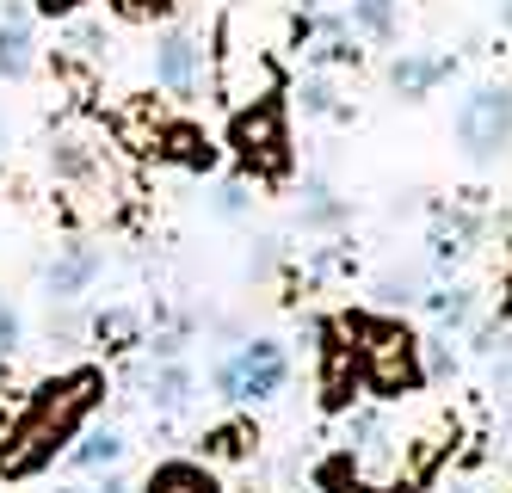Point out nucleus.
Returning <instances> with one entry per match:
<instances>
[{"instance_id":"25","label":"nucleus","mask_w":512,"mask_h":493,"mask_svg":"<svg viewBox=\"0 0 512 493\" xmlns=\"http://www.w3.org/2000/svg\"><path fill=\"white\" fill-rule=\"evenodd\" d=\"M105 493H130V487H124V481H105Z\"/></svg>"},{"instance_id":"24","label":"nucleus","mask_w":512,"mask_h":493,"mask_svg":"<svg viewBox=\"0 0 512 493\" xmlns=\"http://www.w3.org/2000/svg\"><path fill=\"white\" fill-rule=\"evenodd\" d=\"M500 25H506V31H512V0H500Z\"/></svg>"},{"instance_id":"15","label":"nucleus","mask_w":512,"mask_h":493,"mask_svg":"<svg viewBox=\"0 0 512 493\" xmlns=\"http://www.w3.org/2000/svg\"><path fill=\"white\" fill-rule=\"evenodd\" d=\"M118 450H124V438H118V432H93V438L75 450V463H87V469H105V463H118Z\"/></svg>"},{"instance_id":"9","label":"nucleus","mask_w":512,"mask_h":493,"mask_svg":"<svg viewBox=\"0 0 512 493\" xmlns=\"http://www.w3.org/2000/svg\"><path fill=\"white\" fill-rule=\"evenodd\" d=\"M93 272H99V253H93V247H68V253L50 265V296H62V302L81 296V290L93 284Z\"/></svg>"},{"instance_id":"3","label":"nucleus","mask_w":512,"mask_h":493,"mask_svg":"<svg viewBox=\"0 0 512 493\" xmlns=\"http://www.w3.org/2000/svg\"><path fill=\"white\" fill-rule=\"evenodd\" d=\"M229 142H235L241 167H253L260 179H278V173H290V124H284V105H278L272 93L235 111Z\"/></svg>"},{"instance_id":"27","label":"nucleus","mask_w":512,"mask_h":493,"mask_svg":"<svg viewBox=\"0 0 512 493\" xmlns=\"http://www.w3.org/2000/svg\"><path fill=\"white\" fill-rule=\"evenodd\" d=\"M506 309H512V302H506Z\"/></svg>"},{"instance_id":"10","label":"nucleus","mask_w":512,"mask_h":493,"mask_svg":"<svg viewBox=\"0 0 512 493\" xmlns=\"http://www.w3.org/2000/svg\"><path fill=\"white\" fill-rule=\"evenodd\" d=\"M155 142H161V155L186 161V167H210V136L198 124H167V130H155Z\"/></svg>"},{"instance_id":"2","label":"nucleus","mask_w":512,"mask_h":493,"mask_svg":"<svg viewBox=\"0 0 512 493\" xmlns=\"http://www.w3.org/2000/svg\"><path fill=\"white\" fill-rule=\"evenodd\" d=\"M352 333H358V376L377 395H408L420 383L414 339L401 333L395 321H352Z\"/></svg>"},{"instance_id":"18","label":"nucleus","mask_w":512,"mask_h":493,"mask_svg":"<svg viewBox=\"0 0 512 493\" xmlns=\"http://www.w3.org/2000/svg\"><path fill=\"white\" fill-rule=\"evenodd\" d=\"M210 450H216V457H241V450H247V432H241V426L216 432V438H210Z\"/></svg>"},{"instance_id":"26","label":"nucleus","mask_w":512,"mask_h":493,"mask_svg":"<svg viewBox=\"0 0 512 493\" xmlns=\"http://www.w3.org/2000/svg\"><path fill=\"white\" fill-rule=\"evenodd\" d=\"M303 7H321V0H303Z\"/></svg>"},{"instance_id":"6","label":"nucleus","mask_w":512,"mask_h":493,"mask_svg":"<svg viewBox=\"0 0 512 493\" xmlns=\"http://www.w3.org/2000/svg\"><path fill=\"white\" fill-rule=\"evenodd\" d=\"M198 74H204V50L192 31H167L155 44V81L167 93H198Z\"/></svg>"},{"instance_id":"4","label":"nucleus","mask_w":512,"mask_h":493,"mask_svg":"<svg viewBox=\"0 0 512 493\" xmlns=\"http://www.w3.org/2000/svg\"><path fill=\"white\" fill-rule=\"evenodd\" d=\"M457 142L469 148V161H494L500 148H512V93L506 87H475L457 118H451Z\"/></svg>"},{"instance_id":"21","label":"nucleus","mask_w":512,"mask_h":493,"mask_svg":"<svg viewBox=\"0 0 512 493\" xmlns=\"http://www.w3.org/2000/svg\"><path fill=\"white\" fill-rule=\"evenodd\" d=\"M241 204H247V192H241V185H223V210H229V216H235V210H241Z\"/></svg>"},{"instance_id":"22","label":"nucleus","mask_w":512,"mask_h":493,"mask_svg":"<svg viewBox=\"0 0 512 493\" xmlns=\"http://www.w3.org/2000/svg\"><path fill=\"white\" fill-rule=\"evenodd\" d=\"M38 7H44V13H75L81 0H38Z\"/></svg>"},{"instance_id":"12","label":"nucleus","mask_w":512,"mask_h":493,"mask_svg":"<svg viewBox=\"0 0 512 493\" xmlns=\"http://www.w3.org/2000/svg\"><path fill=\"white\" fill-rule=\"evenodd\" d=\"M149 493H216V481L204 469H192V463H167V469H155Z\"/></svg>"},{"instance_id":"17","label":"nucleus","mask_w":512,"mask_h":493,"mask_svg":"<svg viewBox=\"0 0 512 493\" xmlns=\"http://www.w3.org/2000/svg\"><path fill=\"white\" fill-rule=\"evenodd\" d=\"M19 346V315H13V302L0 296V352H13Z\"/></svg>"},{"instance_id":"8","label":"nucleus","mask_w":512,"mask_h":493,"mask_svg":"<svg viewBox=\"0 0 512 493\" xmlns=\"http://www.w3.org/2000/svg\"><path fill=\"white\" fill-rule=\"evenodd\" d=\"M445 74H451V56H420V50H408V56L389 68V81H395L401 99H426Z\"/></svg>"},{"instance_id":"14","label":"nucleus","mask_w":512,"mask_h":493,"mask_svg":"<svg viewBox=\"0 0 512 493\" xmlns=\"http://www.w3.org/2000/svg\"><path fill=\"white\" fill-rule=\"evenodd\" d=\"M149 389H155V407H179V401H186V395H192V376H186V370H179V364H161Z\"/></svg>"},{"instance_id":"19","label":"nucleus","mask_w":512,"mask_h":493,"mask_svg":"<svg viewBox=\"0 0 512 493\" xmlns=\"http://www.w3.org/2000/svg\"><path fill=\"white\" fill-rule=\"evenodd\" d=\"M303 105L309 111H334V87H327V81H303Z\"/></svg>"},{"instance_id":"13","label":"nucleus","mask_w":512,"mask_h":493,"mask_svg":"<svg viewBox=\"0 0 512 493\" xmlns=\"http://www.w3.org/2000/svg\"><path fill=\"white\" fill-rule=\"evenodd\" d=\"M395 7H401V0H352V25L364 37H389L395 31Z\"/></svg>"},{"instance_id":"23","label":"nucleus","mask_w":512,"mask_h":493,"mask_svg":"<svg viewBox=\"0 0 512 493\" xmlns=\"http://www.w3.org/2000/svg\"><path fill=\"white\" fill-rule=\"evenodd\" d=\"M130 13H155V7H167V0H124Z\"/></svg>"},{"instance_id":"11","label":"nucleus","mask_w":512,"mask_h":493,"mask_svg":"<svg viewBox=\"0 0 512 493\" xmlns=\"http://www.w3.org/2000/svg\"><path fill=\"white\" fill-rule=\"evenodd\" d=\"M352 383H358V358H352V346H327L321 401H327V407H346V401H352Z\"/></svg>"},{"instance_id":"7","label":"nucleus","mask_w":512,"mask_h":493,"mask_svg":"<svg viewBox=\"0 0 512 493\" xmlns=\"http://www.w3.org/2000/svg\"><path fill=\"white\" fill-rule=\"evenodd\" d=\"M31 62H38V37H31L25 0H0V74H7V81H25Z\"/></svg>"},{"instance_id":"16","label":"nucleus","mask_w":512,"mask_h":493,"mask_svg":"<svg viewBox=\"0 0 512 493\" xmlns=\"http://www.w3.org/2000/svg\"><path fill=\"white\" fill-rule=\"evenodd\" d=\"M99 339H105V346H130V339H136V315H124V309L99 315Z\"/></svg>"},{"instance_id":"1","label":"nucleus","mask_w":512,"mask_h":493,"mask_svg":"<svg viewBox=\"0 0 512 493\" xmlns=\"http://www.w3.org/2000/svg\"><path fill=\"white\" fill-rule=\"evenodd\" d=\"M99 395H105V376H99V370H75V376H62V383H44L38 401H31V413L19 420L13 444L0 450V475H31V469H44L56 450L75 438V426L93 413Z\"/></svg>"},{"instance_id":"20","label":"nucleus","mask_w":512,"mask_h":493,"mask_svg":"<svg viewBox=\"0 0 512 493\" xmlns=\"http://www.w3.org/2000/svg\"><path fill=\"white\" fill-rule=\"evenodd\" d=\"M426 376H451V352H445V339H426Z\"/></svg>"},{"instance_id":"5","label":"nucleus","mask_w":512,"mask_h":493,"mask_svg":"<svg viewBox=\"0 0 512 493\" xmlns=\"http://www.w3.org/2000/svg\"><path fill=\"white\" fill-rule=\"evenodd\" d=\"M216 389H223L229 401H266L284 389V352L272 346V339H253V346H241V358H229L223 370H216Z\"/></svg>"}]
</instances>
